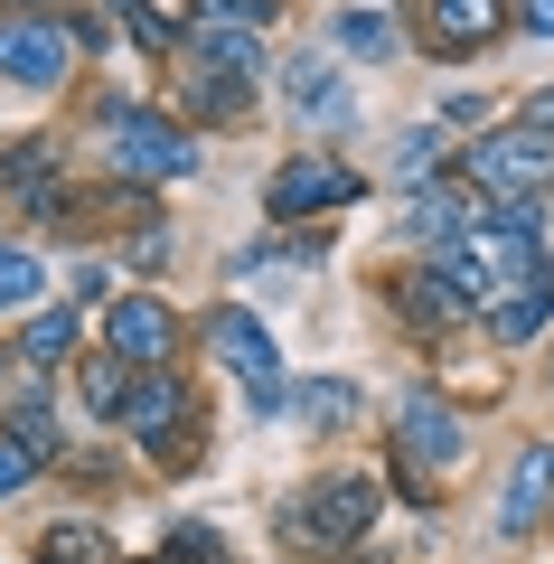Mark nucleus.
<instances>
[{
	"label": "nucleus",
	"instance_id": "nucleus-25",
	"mask_svg": "<svg viewBox=\"0 0 554 564\" xmlns=\"http://www.w3.org/2000/svg\"><path fill=\"white\" fill-rule=\"evenodd\" d=\"M39 564H104V536L95 527H57V536H39Z\"/></svg>",
	"mask_w": 554,
	"mask_h": 564
},
{
	"label": "nucleus",
	"instance_id": "nucleus-23",
	"mask_svg": "<svg viewBox=\"0 0 554 564\" xmlns=\"http://www.w3.org/2000/svg\"><path fill=\"white\" fill-rule=\"evenodd\" d=\"M404 311H414V321H460V311H470V302H460V292H452V282H442V273H414V282H404Z\"/></svg>",
	"mask_w": 554,
	"mask_h": 564
},
{
	"label": "nucleus",
	"instance_id": "nucleus-5",
	"mask_svg": "<svg viewBox=\"0 0 554 564\" xmlns=\"http://www.w3.org/2000/svg\"><path fill=\"white\" fill-rule=\"evenodd\" d=\"M104 141H113V170L122 180H188L198 170V141L178 132L170 113H104Z\"/></svg>",
	"mask_w": 554,
	"mask_h": 564
},
{
	"label": "nucleus",
	"instance_id": "nucleus-16",
	"mask_svg": "<svg viewBox=\"0 0 554 564\" xmlns=\"http://www.w3.org/2000/svg\"><path fill=\"white\" fill-rule=\"evenodd\" d=\"M273 423L348 433V423H357V386H348V377H301V386H282V414H273Z\"/></svg>",
	"mask_w": 554,
	"mask_h": 564
},
{
	"label": "nucleus",
	"instance_id": "nucleus-4",
	"mask_svg": "<svg viewBox=\"0 0 554 564\" xmlns=\"http://www.w3.org/2000/svg\"><path fill=\"white\" fill-rule=\"evenodd\" d=\"M470 188H479V198H535V188H554V141L526 132V122L479 132L470 141Z\"/></svg>",
	"mask_w": 554,
	"mask_h": 564
},
{
	"label": "nucleus",
	"instance_id": "nucleus-19",
	"mask_svg": "<svg viewBox=\"0 0 554 564\" xmlns=\"http://www.w3.org/2000/svg\"><path fill=\"white\" fill-rule=\"evenodd\" d=\"M245 104H254L245 76H198V66H188V113H198V122H236Z\"/></svg>",
	"mask_w": 554,
	"mask_h": 564
},
{
	"label": "nucleus",
	"instance_id": "nucleus-10",
	"mask_svg": "<svg viewBox=\"0 0 554 564\" xmlns=\"http://www.w3.org/2000/svg\"><path fill=\"white\" fill-rule=\"evenodd\" d=\"M104 339H113L122 367H170L178 321H170V302H151V292H122V302L104 311Z\"/></svg>",
	"mask_w": 554,
	"mask_h": 564
},
{
	"label": "nucleus",
	"instance_id": "nucleus-14",
	"mask_svg": "<svg viewBox=\"0 0 554 564\" xmlns=\"http://www.w3.org/2000/svg\"><path fill=\"white\" fill-rule=\"evenodd\" d=\"M423 29H433L442 57H470V47H489L498 29H508V0H433V10H423Z\"/></svg>",
	"mask_w": 554,
	"mask_h": 564
},
{
	"label": "nucleus",
	"instance_id": "nucleus-1",
	"mask_svg": "<svg viewBox=\"0 0 554 564\" xmlns=\"http://www.w3.org/2000/svg\"><path fill=\"white\" fill-rule=\"evenodd\" d=\"M535 263H545V254H535V207H526V198H508V207H479V217L433 254V273L479 311V302H498V292H517Z\"/></svg>",
	"mask_w": 554,
	"mask_h": 564
},
{
	"label": "nucleus",
	"instance_id": "nucleus-22",
	"mask_svg": "<svg viewBox=\"0 0 554 564\" xmlns=\"http://www.w3.org/2000/svg\"><path fill=\"white\" fill-rule=\"evenodd\" d=\"M113 10L132 20V39H141V47H160V57L178 47V10H170V0H113Z\"/></svg>",
	"mask_w": 554,
	"mask_h": 564
},
{
	"label": "nucleus",
	"instance_id": "nucleus-3",
	"mask_svg": "<svg viewBox=\"0 0 554 564\" xmlns=\"http://www.w3.org/2000/svg\"><path fill=\"white\" fill-rule=\"evenodd\" d=\"M207 348H217V367L245 386V395H254V414L273 423V414H282V386H292V377H282L273 329H263L254 311H236V302H226V311H207Z\"/></svg>",
	"mask_w": 554,
	"mask_h": 564
},
{
	"label": "nucleus",
	"instance_id": "nucleus-24",
	"mask_svg": "<svg viewBox=\"0 0 554 564\" xmlns=\"http://www.w3.org/2000/svg\"><path fill=\"white\" fill-rule=\"evenodd\" d=\"M188 10H198L207 29H254V39H263V20H273V0H188Z\"/></svg>",
	"mask_w": 554,
	"mask_h": 564
},
{
	"label": "nucleus",
	"instance_id": "nucleus-28",
	"mask_svg": "<svg viewBox=\"0 0 554 564\" xmlns=\"http://www.w3.org/2000/svg\"><path fill=\"white\" fill-rule=\"evenodd\" d=\"M29 480H39V452L0 433V499H10V489H29Z\"/></svg>",
	"mask_w": 554,
	"mask_h": 564
},
{
	"label": "nucleus",
	"instance_id": "nucleus-8",
	"mask_svg": "<svg viewBox=\"0 0 554 564\" xmlns=\"http://www.w3.org/2000/svg\"><path fill=\"white\" fill-rule=\"evenodd\" d=\"M282 104H292L311 132H348V122H357V85H348V66L319 57V47L282 57Z\"/></svg>",
	"mask_w": 554,
	"mask_h": 564
},
{
	"label": "nucleus",
	"instance_id": "nucleus-29",
	"mask_svg": "<svg viewBox=\"0 0 554 564\" xmlns=\"http://www.w3.org/2000/svg\"><path fill=\"white\" fill-rule=\"evenodd\" d=\"M517 29H535V39H554V0H508Z\"/></svg>",
	"mask_w": 554,
	"mask_h": 564
},
{
	"label": "nucleus",
	"instance_id": "nucleus-30",
	"mask_svg": "<svg viewBox=\"0 0 554 564\" xmlns=\"http://www.w3.org/2000/svg\"><path fill=\"white\" fill-rule=\"evenodd\" d=\"M517 122H526V132H545V141H554V95H535V104H526V113H517Z\"/></svg>",
	"mask_w": 554,
	"mask_h": 564
},
{
	"label": "nucleus",
	"instance_id": "nucleus-9",
	"mask_svg": "<svg viewBox=\"0 0 554 564\" xmlns=\"http://www.w3.org/2000/svg\"><path fill=\"white\" fill-rule=\"evenodd\" d=\"M122 433L132 443H151V452H178V423H188V395H178V377L170 367H141L132 386H122Z\"/></svg>",
	"mask_w": 554,
	"mask_h": 564
},
{
	"label": "nucleus",
	"instance_id": "nucleus-27",
	"mask_svg": "<svg viewBox=\"0 0 554 564\" xmlns=\"http://www.w3.org/2000/svg\"><path fill=\"white\" fill-rule=\"evenodd\" d=\"M122 358H85V404H95V414H122Z\"/></svg>",
	"mask_w": 554,
	"mask_h": 564
},
{
	"label": "nucleus",
	"instance_id": "nucleus-21",
	"mask_svg": "<svg viewBox=\"0 0 554 564\" xmlns=\"http://www.w3.org/2000/svg\"><path fill=\"white\" fill-rule=\"evenodd\" d=\"M39 292H47V263L29 245H0V311H29Z\"/></svg>",
	"mask_w": 554,
	"mask_h": 564
},
{
	"label": "nucleus",
	"instance_id": "nucleus-17",
	"mask_svg": "<svg viewBox=\"0 0 554 564\" xmlns=\"http://www.w3.org/2000/svg\"><path fill=\"white\" fill-rule=\"evenodd\" d=\"M188 57H198V76H245V85L263 76V39H254V29H207V20H198Z\"/></svg>",
	"mask_w": 554,
	"mask_h": 564
},
{
	"label": "nucleus",
	"instance_id": "nucleus-2",
	"mask_svg": "<svg viewBox=\"0 0 554 564\" xmlns=\"http://www.w3.org/2000/svg\"><path fill=\"white\" fill-rule=\"evenodd\" d=\"M273 527H282L292 555H338V545H357L367 527H377V480H367V470H338V480L301 489Z\"/></svg>",
	"mask_w": 554,
	"mask_h": 564
},
{
	"label": "nucleus",
	"instance_id": "nucleus-15",
	"mask_svg": "<svg viewBox=\"0 0 554 564\" xmlns=\"http://www.w3.org/2000/svg\"><path fill=\"white\" fill-rule=\"evenodd\" d=\"M545 321H554V273H545V263H535L517 292H498V302H489V339L498 348H526Z\"/></svg>",
	"mask_w": 554,
	"mask_h": 564
},
{
	"label": "nucleus",
	"instance_id": "nucleus-7",
	"mask_svg": "<svg viewBox=\"0 0 554 564\" xmlns=\"http://www.w3.org/2000/svg\"><path fill=\"white\" fill-rule=\"evenodd\" d=\"M263 207L273 217H338V207H357V170L338 151H292L273 170V188H263Z\"/></svg>",
	"mask_w": 554,
	"mask_h": 564
},
{
	"label": "nucleus",
	"instance_id": "nucleus-12",
	"mask_svg": "<svg viewBox=\"0 0 554 564\" xmlns=\"http://www.w3.org/2000/svg\"><path fill=\"white\" fill-rule=\"evenodd\" d=\"M545 508H554V443H526L508 462V489H498V536L545 527Z\"/></svg>",
	"mask_w": 554,
	"mask_h": 564
},
{
	"label": "nucleus",
	"instance_id": "nucleus-11",
	"mask_svg": "<svg viewBox=\"0 0 554 564\" xmlns=\"http://www.w3.org/2000/svg\"><path fill=\"white\" fill-rule=\"evenodd\" d=\"M479 207H489V198H479V188H460V180H414V188H404V207H395V226H404L414 245H433V254H442V245H452Z\"/></svg>",
	"mask_w": 554,
	"mask_h": 564
},
{
	"label": "nucleus",
	"instance_id": "nucleus-26",
	"mask_svg": "<svg viewBox=\"0 0 554 564\" xmlns=\"http://www.w3.org/2000/svg\"><path fill=\"white\" fill-rule=\"evenodd\" d=\"M395 170H404V180H423V170L442 180V132H433V122H414V132L395 141Z\"/></svg>",
	"mask_w": 554,
	"mask_h": 564
},
{
	"label": "nucleus",
	"instance_id": "nucleus-18",
	"mask_svg": "<svg viewBox=\"0 0 554 564\" xmlns=\"http://www.w3.org/2000/svg\"><path fill=\"white\" fill-rule=\"evenodd\" d=\"M329 39L348 47L357 66H385V57H395V20H385V10H357V0H348V10H329Z\"/></svg>",
	"mask_w": 554,
	"mask_h": 564
},
{
	"label": "nucleus",
	"instance_id": "nucleus-6",
	"mask_svg": "<svg viewBox=\"0 0 554 564\" xmlns=\"http://www.w3.org/2000/svg\"><path fill=\"white\" fill-rule=\"evenodd\" d=\"M85 57V39L66 20H47V10H29V20H0V76L29 85V95H47V85H66Z\"/></svg>",
	"mask_w": 554,
	"mask_h": 564
},
{
	"label": "nucleus",
	"instance_id": "nucleus-13",
	"mask_svg": "<svg viewBox=\"0 0 554 564\" xmlns=\"http://www.w3.org/2000/svg\"><path fill=\"white\" fill-rule=\"evenodd\" d=\"M395 443H404V462H433V470H452L460 452H470V433H460V414L442 395H404V414H395Z\"/></svg>",
	"mask_w": 554,
	"mask_h": 564
},
{
	"label": "nucleus",
	"instance_id": "nucleus-20",
	"mask_svg": "<svg viewBox=\"0 0 554 564\" xmlns=\"http://www.w3.org/2000/svg\"><path fill=\"white\" fill-rule=\"evenodd\" d=\"M20 358H29V367H57V358H76V311H39V321L20 329Z\"/></svg>",
	"mask_w": 554,
	"mask_h": 564
}]
</instances>
